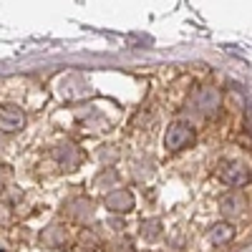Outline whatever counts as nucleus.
Here are the masks:
<instances>
[{"label":"nucleus","mask_w":252,"mask_h":252,"mask_svg":"<svg viewBox=\"0 0 252 252\" xmlns=\"http://www.w3.org/2000/svg\"><path fill=\"white\" fill-rule=\"evenodd\" d=\"M20 124H23V114L18 109H0V129L15 131L20 129Z\"/></svg>","instance_id":"nucleus-3"},{"label":"nucleus","mask_w":252,"mask_h":252,"mask_svg":"<svg viewBox=\"0 0 252 252\" xmlns=\"http://www.w3.org/2000/svg\"><path fill=\"white\" fill-rule=\"evenodd\" d=\"M232 235H235V227L222 222V224L212 227V232H209V242H212V245H224V242L232 240Z\"/></svg>","instance_id":"nucleus-4"},{"label":"nucleus","mask_w":252,"mask_h":252,"mask_svg":"<svg viewBox=\"0 0 252 252\" xmlns=\"http://www.w3.org/2000/svg\"><path fill=\"white\" fill-rule=\"evenodd\" d=\"M220 179L227 184V187H242L250 182V169L240 161H229V164H222L220 166Z\"/></svg>","instance_id":"nucleus-2"},{"label":"nucleus","mask_w":252,"mask_h":252,"mask_svg":"<svg viewBox=\"0 0 252 252\" xmlns=\"http://www.w3.org/2000/svg\"><path fill=\"white\" fill-rule=\"evenodd\" d=\"M197 139L194 129L184 121H174L169 129H166V136H164V146L169 152H179V149H187V146H192Z\"/></svg>","instance_id":"nucleus-1"}]
</instances>
